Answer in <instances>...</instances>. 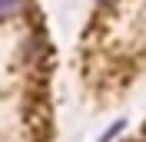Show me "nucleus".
<instances>
[{
  "instance_id": "obj_1",
  "label": "nucleus",
  "mask_w": 146,
  "mask_h": 142,
  "mask_svg": "<svg viewBox=\"0 0 146 142\" xmlns=\"http://www.w3.org/2000/svg\"><path fill=\"white\" fill-rule=\"evenodd\" d=\"M20 3H23V0H0V17H3V13H13Z\"/></svg>"
}]
</instances>
